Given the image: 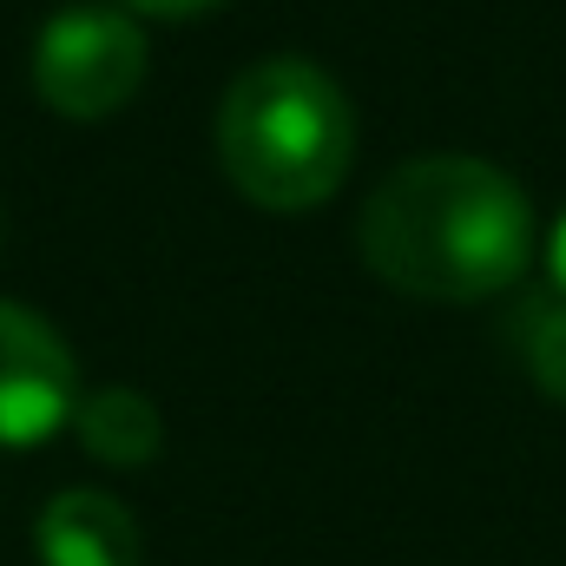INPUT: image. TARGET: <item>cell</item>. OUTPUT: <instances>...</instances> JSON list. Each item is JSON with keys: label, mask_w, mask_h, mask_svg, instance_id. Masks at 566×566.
I'll use <instances>...</instances> for the list:
<instances>
[{"label": "cell", "mask_w": 566, "mask_h": 566, "mask_svg": "<svg viewBox=\"0 0 566 566\" xmlns=\"http://www.w3.org/2000/svg\"><path fill=\"white\" fill-rule=\"evenodd\" d=\"M218 158L264 211H316L356 158V113L310 60H264L231 80L218 106Z\"/></svg>", "instance_id": "obj_2"}, {"label": "cell", "mask_w": 566, "mask_h": 566, "mask_svg": "<svg viewBox=\"0 0 566 566\" xmlns=\"http://www.w3.org/2000/svg\"><path fill=\"white\" fill-rule=\"evenodd\" d=\"M133 13H158V20H185V13H205V7H218V0H126Z\"/></svg>", "instance_id": "obj_8"}, {"label": "cell", "mask_w": 566, "mask_h": 566, "mask_svg": "<svg viewBox=\"0 0 566 566\" xmlns=\"http://www.w3.org/2000/svg\"><path fill=\"white\" fill-rule=\"evenodd\" d=\"M80 441H86V454H99V461H113V468H145L151 454H158V409L145 402L139 389H99V396H80Z\"/></svg>", "instance_id": "obj_6"}, {"label": "cell", "mask_w": 566, "mask_h": 566, "mask_svg": "<svg viewBox=\"0 0 566 566\" xmlns=\"http://www.w3.org/2000/svg\"><path fill=\"white\" fill-rule=\"evenodd\" d=\"M363 264L428 303H481L514 290L534 258L527 191L488 158L434 151L389 171L356 224Z\"/></svg>", "instance_id": "obj_1"}, {"label": "cell", "mask_w": 566, "mask_h": 566, "mask_svg": "<svg viewBox=\"0 0 566 566\" xmlns=\"http://www.w3.org/2000/svg\"><path fill=\"white\" fill-rule=\"evenodd\" d=\"M33 541H40V566H139V521L99 488L53 494Z\"/></svg>", "instance_id": "obj_5"}, {"label": "cell", "mask_w": 566, "mask_h": 566, "mask_svg": "<svg viewBox=\"0 0 566 566\" xmlns=\"http://www.w3.org/2000/svg\"><path fill=\"white\" fill-rule=\"evenodd\" d=\"M507 343L541 396L566 402V290H534L507 316Z\"/></svg>", "instance_id": "obj_7"}, {"label": "cell", "mask_w": 566, "mask_h": 566, "mask_svg": "<svg viewBox=\"0 0 566 566\" xmlns=\"http://www.w3.org/2000/svg\"><path fill=\"white\" fill-rule=\"evenodd\" d=\"M80 416V363L53 323L0 296V448H40Z\"/></svg>", "instance_id": "obj_4"}, {"label": "cell", "mask_w": 566, "mask_h": 566, "mask_svg": "<svg viewBox=\"0 0 566 566\" xmlns=\"http://www.w3.org/2000/svg\"><path fill=\"white\" fill-rule=\"evenodd\" d=\"M33 86L66 119H106L145 86V33L113 7H66L33 40Z\"/></svg>", "instance_id": "obj_3"}, {"label": "cell", "mask_w": 566, "mask_h": 566, "mask_svg": "<svg viewBox=\"0 0 566 566\" xmlns=\"http://www.w3.org/2000/svg\"><path fill=\"white\" fill-rule=\"evenodd\" d=\"M547 277H554V290H566V211L554 224V238H547Z\"/></svg>", "instance_id": "obj_9"}]
</instances>
